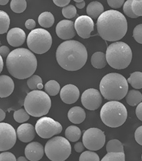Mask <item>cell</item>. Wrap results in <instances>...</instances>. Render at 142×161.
Listing matches in <instances>:
<instances>
[{
  "mask_svg": "<svg viewBox=\"0 0 142 161\" xmlns=\"http://www.w3.org/2000/svg\"><path fill=\"white\" fill-rule=\"evenodd\" d=\"M97 29L99 36L106 41H118L126 34L128 22L121 12L110 9L104 12L98 18Z\"/></svg>",
  "mask_w": 142,
  "mask_h": 161,
  "instance_id": "obj_1",
  "label": "cell"
},
{
  "mask_svg": "<svg viewBox=\"0 0 142 161\" xmlns=\"http://www.w3.org/2000/svg\"><path fill=\"white\" fill-rule=\"evenodd\" d=\"M56 59L62 68L69 71H76L82 69L87 62V49L78 41L68 40L58 47Z\"/></svg>",
  "mask_w": 142,
  "mask_h": 161,
  "instance_id": "obj_2",
  "label": "cell"
},
{
  "mask_svg": "<svg viewBox=\"0 0 142 161\" xmlns=\"http://www.w3.org/2000/svg\"><path fill=\"white\" fill-rule=\"evenodd\" d=\"M9 74L18 79L32 77L38 67L35 55L27 48H16L9 53L6 60Z\"/></svg>",
  "mask_w": 142,
  "mask_h": 161,
  "instance_id": "obj_3",
  "label": "cell"
},
{
  "mask_svg": "<svg viewBox=\"0 0 142 161\" xmlns=\"http://www.w3.org/2000/svg\"><path fill=\"white\" fill-rule=\"evenodd\" d=\"M128 80L119 73H111L101 79L99 84L102 96L109 101H119L124 98L128 92Z\"/></svg>",
  "mask_w": 142,
  "mask_h": 161,
  "instance_id": "obj_4",
  "label": "cell"
},
{
  "mask_svg": "<svg viewBox=\"0 0 142 161\" xmlns=\"http://www.w3.org/2000/svg\"><path fill=\"white\" fill-rule=\"evenodd\" d=\"M105 55L109 66L118 70L126 69L132 59L131 49L124 42H116L110 44Z\"/></svg>",
  "mask_w": 142,
  "mask_h": 161,
  "instance_id": "obj_5",
  "label": "cell"
},
{
  "mask_svg": "<svg viewBox=\"0 0 142 161\" xmlns=\"http://www.w3.org/2000/svg\"><path fill=\"white\" fill-rule=\"evenodd\" d=\"M23 105L29 115L39 118L48 114L52 102L47 93L38 89L28 93Z\"/></svg>",
  "mask_w": 142,
  "mask_h": 161,
  "instance_id": "obj_6",
  "label": "cell"
},
{
  "mask_svg": "<svg viewBox=\"0 0 142 161\" xmlns=\"http://www.w3.org/2000/svg\"><path fill=\"white\" fill-rule=\"evenodd\" d=\"M100 117L107 126L118 128L125 123L128 118V111L123 103L118 101H110L101 108Z\"/></svg>",
  "mask_w": 142,
  "mask_h": 161,
  "instance_id": "obj_7",
  "label": "cell"
},
{
  "mask_svg": "<svg viewBox=\"0 0 142 161\" xmlns=\"http://www.w3.org/2000/svg\"><path fill=\"white\" fill-rule=\"evenodd\" d=\"M47 157L52 161H64L72 153V147L68 140L55 136L49 140L45 146Z\"/></svg>",
  "mask_w": 142,
  "mask_h": 161,
  "instance_id": "obj_8",
  "label": "cell"
},
{
  "mask_svg": "<svg viewBox=\"0 0 142 161\" xmlns=\"http://www.w3.org/2000/svg\"><path fill=\"white\" fill-rule=\"evenodd\" d=\"M27 44L32 51L38 54H43L48 52L52 44V38L50 33L42 28L33 30L29 32Z\"/></svg>",
  "mask_w": 142,
  "mask_h": 161,
  "instance_id": "obj_9",
  "label": "cell"
},
{
  "mask_svg": "<svg viewBox=\"0 0 142 161\" xmlns=\"http://www.w3.org/2000/svg\"><path fill=\"white\" fill-rule=\"evenodd\" d=\"M35 130L39 137L44 139L52 138L62 131V126L58 122L49 117L39 119L35 124Z\"/></svg>",
  "mask_w": 142,
  "mask_h": 161,
  "instance_id": "obj_10",
  "label": "cell"
},
{
  "mask_svg": "<svg viewBox=\"0 0 142 161\" xmlns=\"http://www.w3.org/2000/svg\"><path fill=\"white\" fill-rule=\"evenodd\" d=\"M105 142L104 132L97 128L87 130L83 135V143L85 147L89 150H99L104 147Z\"/></svg>",
  "mask_w": 142,
  "mask_h": 161,
  "instance_id": "obj_11",
  "label": "cell"
},
{
  "mask_svg": "<svg viewBox=\"0 0 142 161\" xmlns=\"http://www.w3.org/2000/svg\"><path fill=\"white\" fill-rule=\"evenodd\" d=\"M16 140V132L12 125L8 123H0V151L13 148Z\"/></svg>",
  "mask_w": 142,
  "mask_h": 161,
  "instance_id": "obj_12",
  "label": "cell"
},
{
  "mask_svg": "<svg viewBox=\"0 0 142 161\" xmlns=\"http://www.w3.org/2000/svg\"><path fill=\"white\" fill-rule=\"evenodd\" d=\"M82 103L84 107L89 110L98 109L102 103V97L98 90L88 89L85 90L82 95Z\"/></svg>",
  "mask_w": 142,
  "mask_h": 161,
  "instance_id": "obj_13",
  "label": "cell"
},
{
  "mask_svg": "<svg viewBox=\"0 0 142 161\" xmlns=\"http://www.w3.org/2000/svg\"><path fill=\"white\" fill-rule=\"evenodd\" d=\"M74 26L81 38H89L94 30V23L92 18L83 15L75 19Z\"/></svg>",
  "mask_w": 142,
  "mask_h": 161,
  "instance_id": "obj_14",
  "label": "cell"
},
{
  "mask_svg": "<svg viewBox=\"0 0 142 161\" xmlns=\"http://www.w3.org/2000/svg\"><path fill=\"white\" fill-rule=\"evenodd\" d=\"M58 36L62 40H69L75 36L74 23L68 19L60 21L55 28Z\"/></svg>",
  "mask_w": 142,
  "mask_h": 161,
  "instance_id": "obj_15",
  "label": "cell"
},
{
  "mask_svg": "<svg viewBox=\"0 0 142 161\" xmlns=\"http://www.w3.org/2000/svg\"><path fill=\"white\" fill-rule=\"evenodd\" d=\"M79 97V91L74 85H66L60 92V97L66 104H72L78 100Z\"/></svg>",
  "mask_w": 142,
  "mask_h": 161,
  "instance_id": "obj_16",
  "label": "cell"
},
{
  "mask_svg": "<svg viewBox=\"0 0 142 161\" xmlns=\"http://www.w3.org/2000/svg\"><path fill=\"white\" fill-rule=\"evenodd\" d=\"M43 146L38 142H33L26 146L25 148V154L26 158L30 161H38L42 159L44 154Z\"/></svg>",
  "mask_w": 142,
  "mask_h": 161,
  "instance_id": "obj_17",
  "label": "cell"
},
{
  "mask_svg": "<svg viewBox=\"0 0 142 161\" xmlns=\"http://www.w3.org/2000/svg\"><path fill=\"white\" fill-rule=\"evenodd\" d=\"M26 35L23 30L19 28H12L8 32L7 40L9 45L13 47H19L23 44Z\"/></svg>",
  "mask_w": 142,
  "mask_h": 161,
  "instance_id": "obj_18",
  "label": "cell"
},
{
  "mask_svg": "<svg viewBox=\"0 0 142 161\" xmlns=\"http://www.w3.org/2000/svg\"><path fill=\"white\" fill-rule=\"evenodd\" d=\"M35 128L30 124H23L17 130L18 139L23 142H29L35 136Z\"/></svg>",
  "mask_w": 142,
  "mask_h": 161,
  "instance_id": "obj_19",
  "label": "cell"
},
{
  "mask_svg": "<svg viewBox=\"0 0 142 161\" xmlns=\"http://www.w3.org/2000/svg\"><path fill=\"white\" fill-rule=\"evenodd\" d=\"M14 90L13 80L7 75L0 76V97H7L11 95Z\"/></svg>",
  "mask_w": 142,
  "mask_h": 161,
  "instance_id": "obj_20",
  "label": "cell"
},
{
  "mask_svg": "<svg viewBox=\"0 0 142 161\" xmlns=\"http://www.w3.org/2000/svg\"><path fill=\"white\" fill-rule=\"evenodd\" d=\"M68 116L71 122L75 124H80L85 120L86 114L83 108L79 106H75L69 110Z\"/></svg>",
  "mask_w": 142,
  "mask_h": 161,
  "instance_id": "obj_21",
  "label": "cell"
},
{
  "mask_svg": "<svg viewBox=\"0 0 142 161\" xmlns=\"http://www.w3.org/2000/svg\"><path fill=\"white\" fill-rule=\"evenodd\" d=\"M86 11L88 16L92 19H97L104 13V8L100 2H92L89 3Z\"/></svg>",
  "mask_w": 142,
  "mask_h": 161,
  "instance_id": "obj_22",
  "label": "cell"
},
{
  "mask_svg": "<svg viewBox=\"0 0 142 161\" xmlns=\"http://www.w3.org/2000/svg\"><path fill=\"white\" fill-rule=\"evenodd\" d=\"M91 63L92 66L95 69H103L106 66L108 63L106 55L102 52L95 53L91 58Z\"/></svg>",
  "mask_w": 142,
  "mask_h": 161,
  "instance_id": "obj_23",
  "label": "cell"
},
{
  "mask_svg": "<svg viewBox=\"0 0 142 161\" xmlns=\"http://www.w3.org/2000/svg\"><path fill=\"white\" fill-rule=\"evenodd\" d=\"M126 102L131 106H136L142 101V94L137 90H130L125 96Z\"/></svg>",
  "mask_w": 142,
  "mask_h": 161,
  "instance_id": "obj_24",
  "label": "cell"
},
{
  "mask_svg": "<svg viewBox=\"0 0 142 161\" xmlns=\"http://www.w3.org/2000/svg\"><path fill=\"white\" fill-rule=\"evenodd\" d=\"M55 22V18L53 14L49 12H43L38 18V23L43 28L52 27Z\"/></svg>",
  "mask_w": 142,
  "mask_h": 161,
  "instance_id": "obj_25",
  "label": "cell"
},
{
  "mask_svg": "<svg viewBox=\"0 0 142 161\" xmlns=\"http://www.w3.org/2000/svg\"><path fill=\"white\" fill-rule=\"evenodd\" d=\"M65 138L70 142H75L79 140L81 136H82V132L80 129L75 125H70L65 130Z\"/></svg>",
  "mask_w": 142,
  "mask_h": 161,
  "instance_id": "obj_26",
  "label": "cell"
},
{
  "mask_svg": "<svg viewBox=\"0 0 142 161\" xmlns=\"http://www.w3.org/2000/svg\"><path fill=\"white\" fill-rule=\"evenodd\" d=\"M45 91L50 96H55L60 92V85L55 80H50L45 85Z\"/></svg>",
  "mask_w": 142,
  "mask_h": 161,
  "instance_id": "obj_27",
  "label": "cell"
},
{
  "mask_svg": "<svg viewBox=\"0 0 142 161\" xmlns=\"http://www.w3.org/2000/svg\"><path fill=\"white\" fill-rule=\"evenodd\" d=\"M128 82L134 88L139 89L142 88V73L134 72L130 75V77L128 79Z\"/></svg>",
  "mask_w": 142,
  "mask_h": 161,
  "instance_id": "obj_28",
  "label": "cell"
},
{
  "mask_svg": "<svg viewBox=\"0 0 142 161\" xmlns=\"http://www.w3.org/2000/svg\"><path fill=\"white\" fill-rule=\"evenodd\" d=\"M27 83L29 88L32 90H41L43 87L42 78L37 75H32V77H30L28 80Z\"/></svg>",
  "mask_w": 142,
  "mask_h": 161,
  "instance_id": "obj_29",
  "label": "cell"
},
{
  "mask_svg": "<svg viewBox=\"0 0 142 161\" xmlns=\"http://www.w3.org/2000/svg\"><path fill=\"white\" fill-rule=\"evenodd\" d=\"M106 150L108 153L111 152H121L124 153V146L119 140L114 139L109 140L106 146Z\"/></svg>",
  "mask_w": 142,
  "mask_h": 161,
  "instance_id": "obj_30",
  "label": "cell"
},
{
  "mask_svg": "<svg viewBox=\"0 0 142 161\" xmlns=\"http://www.w3.org/2000/svg\"><path fill=\"white\" fill-rule=\"evenodd\" d=\"M10 24V18L8 14L4 11H0V34H3L8 32Z\"/></svg>",
  "mask_w": 142,
  "mask_h": 161,
  "instance_id": "obj_31",
  "label": "cell"
},
{
  "mask_svg": "<svg viewBox=\"0 0 142 161\" xmlns=\"http://www.w3.org/2000/svg\"><path fill=\"white\" fill-rule=\"evenodd\" d=\"M10 8L13 12L22 13L27 8V2L25 0H12Z\"/></svg>",
  "mask_w": 142,
  "mask_h": 161,
  "instance_id": "obj_32",
  "label": "cell"
},
{
  "mask_svg": "<svg viewBox=\"0 0 142 161\" xmlns=\"http://www.w3.org/2000/svg\"><path fill=\"white\" fill-rule=\"evenodd\" d=\"M125 154L121 152L108 153V154L101 159L102 161H125Z\"/></svg>",
  "mask_w": 142,
  "mask_h": 161,
  "instance_id": "obj_33",
  "label": "cell"
},
{
  "mask_svg": "<svg viewBox=\"0 0 142 161\" xmlns=\"http://www.w3.org/2000/svg\"><path fill=\"white\" fill-rule=\"evenodd\" d=\"M13 118L18 123H23L29 119V114L25 109H20L14 112Z\"/></svg>",
  "mask_w": 142,
  "mask_h": 161,
  "instance_id": "obj_34",
  "label": "cell"
},
{
  "mask_svg": "<svg viewBox=\"0 0 142 161\" xmlns=\"http://www.w3.org/2000/svg\"><path fill=\"white\" fill-rule=\"evenodd\" d=\"M79 161H99V156L92 151H85L81 154Z\"/></svg>",
  "mask_w": 142,
  "mask_h": 161,
  "instance_id": "obj_35",
  "label": "cell"
},
{
  "mask_svg": "<svg viewBox=\"0 0 142 161\" xmlns=\"http://www.w3.org/2000/svg\"><path fill=\"white\" fill-rule=\"evenodd\" d=\"M63 16L68 19H72L77 15V10L73 5H69L62 9Z\"/></svg>",
  "mask_w": 142,
  "mask_h": 161,
  "instance_id": "obj_36",
  "label": "cell"
},
{
  "mask_svg": "<svg viewBox=\"0 0 142 161\" xmlns=\"http://www.w3.org/2000/svg\"><path fill=\"white\" fill-rule=\"evenodd\" d=\"M132 2L133 0H127L124 4V12L127 16L131 18H137L138 16H137L133 12Z\"/></svg>",
  "mask_w": 142,
  "mask_h": 161,
  "instance_id": "obj_37",
  "label": "cell"
},
{
  "mask_svg": "<svg viewBox=\"0 0 142 161\" xmlns=\"http://www.w3.org/2000/svg\"><path fill=\"white\" fill-rule=\"evenodd\" d=\"M132 9L137 16H142V0H133Z\"/></svg>",
  "mask_w": 142,
  "mask_h": 161,
  "instance_id": "obj_38",
  "label": "cell"
},
{
  "mask_svg": "<svg viewBox=\"0 0 142 161\" xmlns=\"http://www.w3.org/2000/svg\"><path fill=\"white\" fill-rule=\"evenodd\" d=\"M133 36L136 42L142 44V24L135 27L133 31Z\"/></svg>",
  "mask_w": 142,
  "mask_h": 161,
  "instance_id": "obj_39",
  "label": "cell"
},
{
  "mask_svg": "<svg viewBox=\"0 0 142 161\" xmlns=\"http://www.w3.org/2000/svg\"><path fill=\"white\" fill-rule=\"evenodd\" d=\"M0 160L1 161H16V158L15 156L8 152H5L0 154Z\"/></svg>",
  "mask_w": 142,
  "mask_h": 161,
  "instance_id": "obj_40",
  "label": "cell"
},
{
  "mask_svg": "<svg viewBox=\"0 0 142 161\" xmlns=\"http://www.w3.org/2000/svg\"><path fill=\"white\" fill-rule=\"evenodd\" d=\"M109 6L114 9L120 8L123 6L125 0H107Z\"/></svg>",
  "mask_w": 142,
  "mask_h": 161,
  "instance_id": "obj_41",
  "label": "cell"
},
{
  "mask_svg": "<svg viewBox=\"0 0 142 161\" xmlns=\"http://www.w3.org/2000/svg\"><path fill=\"white\" fill-rule=\"evenodd\" d=\"M135 139L136 142L142 146V125L139 126L135 132Z\"/></svg>",
  "mask_w": 142,
  "mask_h": 161,
  "instance_id": "obj_42",
  "label": "cell"
},
{
  "mask_svg": "<svg viewBox=\"0 0 142 161\" xmlns=\"http://www.w3.org/2000/svg\"><path fill=\"white\" fill-rule=\"evenodd\" d=\"M10 53L9 48L6 46H2L0 48V55L3 58H6Z\"/></svg>",
  "mask_w": 142,
  "mask_h": 161,
  "instance_id": "obj_43",
  "label": "cell"
},
{
  "mask_svg": "<svg viewBox=\"0 0 142 161\" xmlns=\"http://www.w3.org/2000/svg\"><path fill=\"white\" fill-rule=\"evenodd\" d=\"M71 0H53V3L58 7H65L69 3Z\"/></svg>",
  "mask_w": 142,
  "mask_h": 161,
  "instance_id": "obj_44",
  "label": "cell"
},
{
  "mask_svg": "<svg viewBox=\"0 0 142 161\" xmlns=\"http://www.w3.org/2000/svg\"><path fill=\"white\" fill-rule=\"evenodd\" d=\"M25 26L28 30H33L35 28V26H36V23L32 19H29L26 22H25Z\"/></svg>",
  "mask_w": 142,
  "mask_h": 161,
  "instance_id": "obj_45",
  "label": "cell"
},
{
  "mask_svg": "<svg viewBox=\"0 0 142 161\" xmlns=\"http://www.w3.org/2000/svg\"><path fill=\"white\" fill-rule=\"evenodd\" d=\"M135 114L138 118L142 121V102L139 103L135 109Z\"/></svg>",
  "mask_w": 142,
  "mask_h": 161,
  "instance_id": "obj_46",
  "label": "cell"
},
{
  "mask_svg": "<svg viewBox=\"0 0 142 161\" xmlns=\"http://www.w3.org/2000/svg\"><path fill=\"white\" fill-rule=\"evenodd\" d=\"M84 148H85V146L84 143L81 142H77L74 145V149L77 153L83 152V150H84Z\"/></svg>",
  "mask_w": 142,
  "mask_h": 161,
  "instance_id": "obj_47",
  "label": "cell"
},
{
  "mask_svg": "<svg viewBox=\"0 0 142 161\" xmlns=\"http://www.w3.org/2000/svg\"><path fill=\"white\" fill-rule=\"evenodd\" d=\"M85 3L84 1L82 2H80V3H75L76 7L79 8V9H83L85 7Z\"/></svg>",
  "mask_w": 142,
  "mask_h": 161,
  "instance_id": "obj_48",
  "label": "cell"
},
{
  "mask_svg": "<svg viewBox=\"0 0 142 161\" xmlns=\"http://www.w3.org/2000/svg\"><path fill=\"white\" fill-rule=\"evenodd\" d=\"M0 115H1V117H0V121L2 122V121L6 118V113L4 112V111L2 109H0Z\"/></svg>",
  "mask_w": 142,
  "mask_h": 161,
  "instance_id": "obj_49",
  "label": "cell"
},
{
  "mask_svg": "<svg viewBox=\"0 0 142 161\" xmlns=\"http://www.w3.org/2000/svg\"><path fill=\"white\" fill-rule=\"evenodd\" d=\"M9 2V0H0V5L1 6H5Z\"/></svg>",
  "mask_w": 142,
  "mask_h": 161,
  "instance_id": "obj_50",
  "label": "cell"
},
{
  "mask_svg": "<svg viewBox=\"0 0 142 161\" xmlns=\"http://www.w3.org/2000/svg\"><path fill=\"white\" fill-rule=\"evenodd\" d=\"M0 59H1V70H0V72L2 71L3 67V57L0 55Z\"/></svg>",
  "mask_w": 142,
  "mask_h": 161,
  "instance_id": "obj_51",
  "label": "cell"
},
{
  "mask_svg": "<svg viewBox=\"0 0 142 161\" xmlns=\"http://www.w3.org/2000/svg\"><path fill=\"white\" fill-rule=\"evenodd\" d=\"M27 158H25V157H19L18 158V161H22V160H23V161H26L27 160Z\"/></svg>",
  "mask_w": 142,
  "mask_h": 161,
  "instance_id": "obj_52",
  "label": "cell"
},
{
  "mask_svg": "<svg viewBox=\"0 0 142 161\" xmlns=\"http://www.w3.org/2000/svg\"><path fill=\"white\" fill-rule=\"evenodd\" d=\"M74 2H75L76 3H80V2H84V0H74Z\"/></svg>",
  "mask_w": 142,
  "mask_h": 161,
  "instance_id": "obj_53",
  "label": "cell"
},
{
  "mask_svg": "<svg viewBox=\"0 0 142 161\" xmlns=\"http://www.w3.org/2000/svg\"><path fill=\"white\" fill-rule=\"evenodd\" d=\"M141 160H142V155H141Z\"/></svg>",
  "mask_w": 142,
  "mask_h": 161,
  "instance_id": "obj_54",
  "label": "cell"
}]
</instances>
